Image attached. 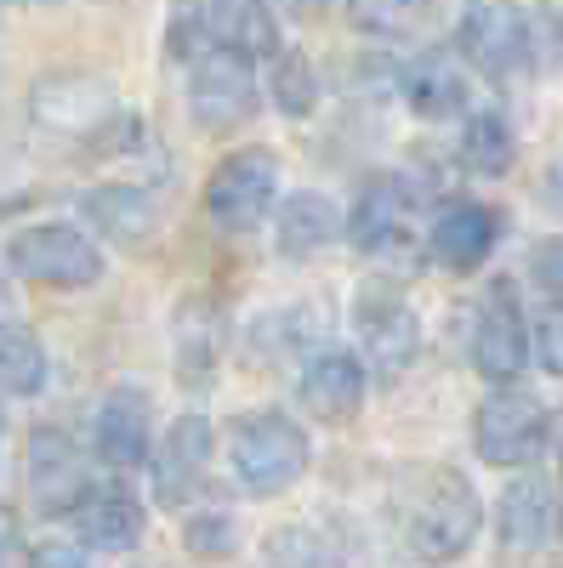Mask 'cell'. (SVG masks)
<instances>
[{"mask_svg": "<svg viewBox=\"0 0 563 568\" xmlns=\"http://www.w3.org/2000/svg\"><path fill=\"white\" fill-rule=\"evenodd\" d=\"M114 114L103 80H46L34 91V120L52 131H98Z\"/></svg>", "mask_w": 563, "mask_h": 568, "instance_id": "obj_17", "label": "cell"}, {"mask_svg": "<svg viewBox=\"0 0 563 568\" xmlns=\"http://www.w3.org/2000/svg\"><path fill=\"white\" fill-rule=\"evenodd\" d=\"M342 227H348L342 211L324 194H296V200L279 205V251L285 256H313V251L331 245Z\"/></svg>", "mask_w": 563, "mask_h": 568, "instance_id": "obj_20", "label": "cell"}, {"mask_svg": "<svg viewBox=\"0 0 563 568\" xmlns=\"http://www.w3.org/2000/svg\"><path fill=\"white\" fill-rule=\"evenodd\" d=\"M404 103H410L421 120H450V114H461V103H466L461 63H455L450 52H421V58L404 69Z\"/></svg>", "mask_w": 563, "mask_h": 568, "instance_id": "obj_19", "label": "cell"}, {"mask_svg": "<svg viewBox=\"0 0 563 568\" xmlns=\"http://www.w3.org/2000/svg\"><path fill=\"white\" fill-rule=\"evenodd\" d=\"M512 160H519V142H512L506 114L479 109L473 120L461 125V165L473 171V176H506Z\"/></svg>", "mask_w": 563, "mask_h": 568, "instance_id": "obj_22", "label": "cell"}, {"mask_svg": "<svg viewBox=\"0 0 563 568\" xmlns=\"http://www.w3.org/2000/svg\"><path fill=\"white\" fill-rule=\"evenodd\" d=\"M530 273H535L541 291L563 296V240H541V245L530 251Z\"/></svg>", "mask_w": 563, "mask_h": 568, "instance_id": "obj_27", "label": "cell"}, {"mask_svg": "<svg viewBox=\"0 0 563 568\" xmlns=\"http://www.w3.org/2000/svg\"><path fill=\"white\" fill-rule=\"evenodd\" d=\"M91 444H98V455L109 466H143V460H154V449H149V393L143 387H114L98 404Z\"/></svg>", "mask_w": 563, "mask_h": 568, "instance_id": "obj_14", "label": "cell"}, {"mask_svg": "<svg viewBox=\"0 0 563 568\" xmlns=\"http://www.w3.org/2000/svg\"><path fill=\"white\" fill-rule=\"evenodd\" d=\"M473 364H479V375H490V382H501V387H512L524 375V364H530V329L519 318L512 284H495V291L484 296V307H479Z\"/></svg>", "mask_w": 563, "mask_h": 568, "instance_id": "obj_10", "label": "cell"}, {"mask_svg": "<svg viewBox=\"0 0 563 568\" xmlns=\"http://www.w3.org/2000/svg\"><path fill=\"white\" fill-rule=\"evenodd\" d=\"M228 455H233V471H240V484L251 495H279L308 471V433L285 409H251L233 420Z\"/></svg>", "mask_w": 563, "mask_h": 568, "instance_id": "obj_2", "label": "cell"}, {"mask_svg": "<svg viewBox=\"0 0 563 568\" xmlns=\"http://www.w3.org/2000/svg\"><path fill=\"white\" fill-rule=\"evenodd\" d=\"M546 438H552V420L541 409V398L530 393H495L479 404V426H473V444L490 466H530L546 455Z\"/></svg>", "mask_w": 563, "mask_h": 568, "instance_id": "obj_7", "label": "cell"}, {"mask_svg": "<svg viewBox=\"0 0 563 568\" xmlns=\"http://www.w3.org/2000/svg\"><path fill=\"white\" fill-rule=\"evenodd\" d=\"M188 109L205 131H233L257 114V74L251 58L240 52H194V69H188Z\"/></svg>", "mask_w": 563, "mask_h": 568, "instance_id": "obj_6", "label": "cell"}, {"mask_svg": "<svg viewBox=\"0 0 563 568\" xmlns=\"http://www.w3.org/2000/svg\"><path fill=\"white\" fill-rule=\"evenodd\" d=\"M353 23L364 29H399V23H415L410 7H353Z\"/></svg>", "mask_w": 563, "mask_h": 568, "instance_id": "obj_28", "label": "cell"}, {"mask_svg": "<svg viewBox=\"0 0 563 568\" xmlns=\"http://www.w3.org/2000/svg\"><path fill=\"white\" fill-rule=\"evenodd\" d=\"M0 307H7V278H0ZM0 324H7V318H0Z\"/></svg>", "mask_w": 563, "mask_h": 568, "instance_id": "obj_32", "label": "cell"}, {"mask_svg": "<svg viewBox=\"0 0 563 568\" xmlns=\"http://www.w3.org/2000/svg\"><path fill=\"white\" fill-rule=\"evenodd\" d=\"M74 529H80L86 546H98V551H131L137 540H143V529H149V511L137 506L125 489H98L74 511Z\"/></svg>", "mask_w": 563, "mask_h": 568, "instance_id": "obj_18", "label": "cell"}, {"mask_svg": "<svg viewBox=\"0 0 563 568\" xmlns=\"http://www.w3.org/2000/svg\"><path fill=\"white\" fill-rule=\"evenodd\" d=\"M353 329H359V342H364L370 375H382V382H393V375L415 358V342H421L415 307L404 302V291H399V284H388V278H370L364 291H359Z\"/></svg>", "mask_w": 563, "mask_h": 568, "instance_id": "obj_5", "label": "cell"}, {"mask_svg": "<svg viewBox=\"0 0 563 568\" xmlns=\"http://www.w3.org/2000/svg\"><path fill=\"white\" fill-rule=\"evenodd\" d=\"M29 568H86V551H80V546L52 540V546H40V551L29 557Z\"/></svg>", "mask_w": 563, "mask_h": 568, "instance_id": "obj_29", "label": "cell"}, {"mask_svg": "<svg viewBox=\"0 0 563 568\" xmlns=\"http://www.w3.org/2000/svg\"><path fill=\"white\" fill-rule=\"evenodd\" d=\"M273 194H279L273 149H233L205 182V216L228 233H251L257 222H268Z\"/></svg>", "mask_w": 563, "mask_h": 568, "instance_id": "obj_4", "label": "cell"}, {"mask_svg": "<svg viewBox=\"0 0 563 568\" xmlns=\"http://www.w3.org/2000/svg\"><path fill=\"white\" fill-rule=\"evenodd\" d=\"M302 404L319 420H348L364 404V364L353 353H313L302 369Z\"/></svg>", "mask_w": 563, "mask_h": 568, "instance_id": "obj_16", "label": "cell"}, {"mask_svg": "<svg viewBox=\"0 0 563 568\" xmlns=\"http://www.w3.org/2000/svg\"><path fill=\"white\" fill-rule=\"evenodd\" d=\"M530 358H541L546 375L563 382V307H546L535 318V336H530Z\"/></svg>", "mask_w": 563, "mask_h": 568, "instance_id": "obj_26", "label": "cell"}, {"mask_svg": "<svg viewBox=\"0 0 563 568\" xmlns=\"http://www.w3.org/2000/svg\"><path fill=\"white\" fill-rule=\"evenodd\" d=\"M461 52L490 80H519L530 69V18L519 7H473L461 18Z\"/></svg>", "mask_w": 563, "mask_h": 568, "instance_id": "obj_8", "label": "cell"}, {"mask_svg": "<svg viewBox=\"0 0 563 568\" xmlns=\"http://www.w3.org/2000/svg\"><path fill=\"white\" fill-rule=\"evenodd\" d=\"M12 557H18V511L0 506V568H7Z\"/></svg>", "mask_w": 563, "mask_h": 568, "instance_id": "obj_30", "label": "cell"}, {"mask_svg": "<svg viewBox=\"0 0 563 568\" xmlns=\"http://www.w3.org/2000/svg\"><path fill=\"white\" fill-rule=\"evenodd\" d=\"M410 211H415V200H410V187L393 171L370 176L353 216H348V240L364 256H399L410 245Z\"/></svg>", "mask_w": 563, "mask_h": 568, "instance_id": "obj_11", "label": "cell"}, {"mask_svg": "<svg viewBox=\"0 0 563 568\" xmlns=\"http://www.w3.org/2000/svg\"><path fill=\"white\" fill-rule=\"evenodd\" d=\"M154 495L165 506H188L205 484V466H211V420L205 415H182L171 420L165 444L154 449Z\"/></svg>", "mask_w": 563, "mask_h": 568, "instance_id": "obj_12", "label": "cell"}, {"mask_svg": "<svg viewBox=\"0 0 563 568\" xmlns=\"http://www.w3.org/2000/svg\"><path fill=\"white\" fill-rule=\"evenodd\" d=\"M557 535V489L552 478H512L501 495V546L541 551Z\"/></svg>", "mask_w": 563, "mask_h": 568, "instance_id": "obj_15", "label": "cell"}, {"mask_svg": "<svg viewBox=\"0 0 563 568\" xmlns=\"http://www.w3.org/2000/svg\"><path fill=\"white\" fill-rule=\"evenodd\" d=\"M188 551L194 557H228L233 551V517L228 511H194L188 517Z\"/></svg>", "mask_w": 563, "mask_h": 568, "instance_id": "obj_25", "label": "cell"}, {"mask_svg": "<svg viewBox=\"0 0 563 568\" xmlns=\"http://www.w3.org/2000/svg\"><path fill=\"white\" fill-rule=\"evenodd\" d=\"M29 495L46 517H63V511L74 517L91 495H98L91 478H86L80 449L63 433H52V426H40V433L29 438Z\"/></svg>", "mask_w": 563, "mask_h": 568, "instance_id": "obj_9", "label": "cell"}, {"mask_svg": "<svg viewBox=\"0 0 563 568\" xmlns=\"http://www.w3.org/2000/svg\"><path fill=\"white\" fill-rule=\"evenodd\" d=\"M479 524H484V506H479V489L461 478V471H433L428 489L415 495L410 506V524H404V546L421 557V562H461L466 546L479 540Z\"/></svg>", "mask_w": 563, "mask_h": 568, "instance_id": "obj_1", "label": "cell"}, {"mask_svg": "<svg viewBox=\"0 0 563 568\" xmlns=\"http://www.w3.org/2000/svg\"><path fill=\"white\" fill-rule=\"evenodd\" d=\"M80 205L103 233H114L120 245H137L154 233V200L143 187H98V194H86Z\"/></svg>", "mask_w": 563, "mask_h": 568, "instance_id": "obj_21", "label": "cell"}, {"mask_svg": "<svg viewBox=\"0 0 563 568\" xmlns=\"http://www.w3.org/2000/svg\"><path fill=\"white\" fill-rule=\"evenodd\" d=\"M0 444H7V415H0Z\"/></svg>", "mask_w": 563, "mask_h": 568, "instance_id": "obj_33", "label": "cell"}, {"mask_svg": "<svg viewBox=\"0 0 563 568\" xmlns=\"http://www.w3.org/2000/svg\"><path fill=\"white\" fill-rule=\"evenodd\" d=\"M495 233H501V211L479 205V200H455L433 216V233H428V251L455 267V273H473L490 251H495Z\"/></svg>", "mask_w": 563, "mask_h": 568, "instance_id": "obj_13", "label": "cell"}, {"mask_svg": "<svg viewBox=\"0 0 563 568\" xmlns=\"http://www.w3.org/2000/svg\"><path fill=\"white\" fill-rule=\"evenodd\" d=\"M7 262H12V273H23L34 284H52V291H80V284H98V273H103L98 240H86L69 222L23 227L7 245Z\"/></svg>", "mask_w": 563, "mask_h": 568, "instance_id": "obj_3", "label": "cell"}, {"mask_svg": "<svg viewBox=\"0 0 563 568\" xmlns=\"http://www.w3.org/2000/svg\"><path fill=\"white\" fill-rule=\"evenodd\" d=\"M319 98V80H313V63L302 52H279L273 58V103L285 114H308Z\"/></svg>", "mask_w": 563, "mask_h": 568, "instance_id": "obj_24", "label": "cell"}, {"mask_svg": "<svg viewBox=\"0 0 563 568\" xmlns=\"http://www.w3.org/2000/svg\"><path fill=\"white\" fill-rule=\"evenodd\" d=\"M552 194H557V200H563V165H557V171H552Z\"/></svg>", "mask_w": 563, "mask_h": 568, "instance_id": "obj_31", "label": "cell"}, {"mask_svg": "<svg viewBox=\"0 0 563 568\" xmlns=\"http://www.w3.org/2000/svg\"><path fill=\"white\" fill-rule=\"evenodd\" d=\"M46 387V347L34 329L23 324H0V393L7 398H29Z\"/></svg>", "mask_w": 563, "mask_h": 568, "instance_id": "obj_23", "label": "cell"}]
</instances>
